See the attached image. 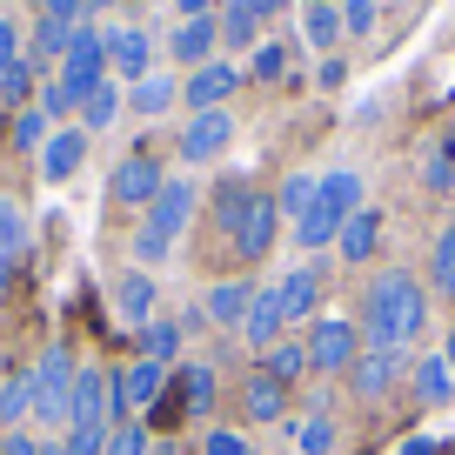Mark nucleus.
<instances>
[{"label": "nucleus", "instance_id": "1", "mask_svg": "<svg viewBox=\"0 0 455 455\" xmlns=\"http://www.w3.org/2000/svg\"><path fill=\"white\" fill-rule=\"evenodd\" d=\"M428 322V295L415 288V275L388 268L369 282V295H362V335L375 341V348H395V355H409L415 335H422Z\"/></svg>", "mask_w": 455, "mask_h": 455}, {"label": "nucleus", "instance_id": "2", "mask_svg": "<svg viewBox=\"0 0 455 455\" xmlns=\"http://www.w3.org/2000/svg\"><path fill=\"white\" fill-rule=\"evenodd\" d=\"M355 214H362V174H355V168H328L315 208L295 221V242L315 255V248H328V242L341 235V221H355Z\"/></svg>", "mask_w": 455, "mask_h": 455}, {"label": "nucleus", "instance_id": "3", "mask_svg": "<svg viewBox=\"0 0 455 455\" xmlns=\"http://www.w3.org/2000/svg\"><path fill=\"white\" fill-rule=\"evenodd\" d=\"M188 221H195V181H168V188L155 195V208H148L141 235H134V255H141V261H161L174 242H181Z\"/></svg>", "mask_w": 455, "mask_h": 455}, {"label": "nucleus", "instance_id": "4", "mask_svg": "<svg viewBox=\"0 0 455 455\" xmlns=\"http://www.w3.org/2000/svg\"><path fill=\"white\" fill-rule=\"evenodd\" d=\"M100 68H108V34H94L81 20L74 28V41H68V60H60V87H68L74 100H87L100 87Z\"/></svg>", "mask_w": 455, "mask_h": 455}, {"label": "nucleus", "instance_id": "5", "mask_svg": "<svg viewBox=\"0 0 455 455\" xmlns=\"http://www.w3.org/2000/svg\"><path fill=\"white\" fill-rule=\"evenodd\" d=\"M74 362H68V348H47L41 355V369H34V415L41 422H68V402H74Z\"/></svg>", "mask_w": 455, "mask_h": 455}, {"label": "nucleus", "instance_id": "6", "mask_svg": "<svg viewBox=\"0 0 455 455\" xmlns=\"http://www.w3.org/2000/svg\"><path fill=\"white\" fill-rule=\"evenodd\" d=\"M308 369H348L355 362V322H341V315H322L308 322Z\"/></svg>", "mask_w": 455, "mask_h": 455}, {"label": "nucleus", "instance_id": "7", "mask_svg": "<svg viewBox=\"0 0 455 455\" xmlns=\"http://www.w3.org/2000/svg\"><path fill=\"white\" fill-rule=\"evenodd\" d=\"M208 402H214V369H208V362H195V369L174 375V395L155 409V422H161V428H174L181 415H201Z\"/></svg>", "mask_w": 455, "mask_h": 455}, {"label": "nucleus", "instance_id": "8", "mask_svg": "<svg viewBox=\"0 0 455 455\" xmlns=\"http://www.w3.org/2000/svg\"><path fill=\"white\" fill-rule=\"evenodd\" d=\"M275 221H282L275 195H261V188H255V201L235 214V228H228V235H235V248H242V255H268V248H275Z\"/></svg>", "mask_w": 455, "mask_h": 455}, {"label": "nucleus", "instance_id": "9", "mask_svg": "<svg viewBox=\"0 0 455 455\" xmlns=\"http://www.w3.org/2000/svg\"><path fill=\"white\" fill-rule=\"evenodd\" d=\"M161 395H168V369H161V362H134V369L114 382V409H128V415L161 409Z\"/></svg>", "mask_w": 455, "mask_h": 455}, {"label": "nucleus", "instance_id": "10", "mask_svg": "<svg viewBox=\"0 0 455 455\" xmlns=\"http://www.w3.org/2000/svg\"><path fill=\"white\" fill-rule=\"evenodd\" d=\"M228 141H235V114L208 108V114H195V121L181 128V161H195V168H201V161H214Z\"/></svg>", "mask_w": 455, "mask_h": 455}, {"label": "nucleus", "instance_id": "11", "mask_svg": "<svg viewBox=\"0 0 455 455\" xmlns=\"http://www.w3.org/2000/svg\"><path fill=\"white\" fill-rule=\"evenodd\" d=\"M161 168L148 155H128L121 168H114V201H128V208H155V195H161Z\"/></svg>", "mask_w": 455, "mask_h": 455}, {"label": "nucleus", "instance_id": "12", "mask_svg": "<svg viewBox=\"0 0 455 455\" xmlns=\"http://www.w3.org/2000/svg\"><path fill=\"white\" fill-rule=\"evenodd\" d=\"M235 87H242V74H235V68H221V60H208V68H195V74H188V87H181V94H188V108H195V114H208V108H221V100L235 94Z\"/></svg>", "mask_w": 455, "mask_h": 455}, {"label": "nucleus", "instance_id": "13", "mask_svg": "<svg viewBox=\"0 0 455 455\" xmlns=\"http://www.w3.org/2000/svg\"><path fill=\"white\" fill-rule=\"evenodd\" d=\"M148 60H155V41L141 28H114L108 34V68L128 74V81H148Z\"/></svg>", "mask_w": 455, "mask_h": 455}, {"label": "nucleus", "instance_id": "14", "mask_svg": "<svg viewBox=\"0 0 455 455\" xmlns=\"http://www.w3.org/2000/svg\"><path fill=\"white\" fill-rule=\"evenodd\" d=\"M81 161H87V134H81V128L47 134V148H41V174H47V181H68Z\"/></svg>", "mask_w": 455, "mask_h": 455}, {"label": "nucleus", "instance_id": "15", "mask_svg": "<svg viewBox=\"0 0 455 455\" xmlns=\"http://www.w3.org/2000/svg\"><path fill=\"white\" fill-rule=\"evenodd\" d=\"M282 328H288V322H282V301H275V282H268V288H255V308H248L242 335L255 341V348H268V341L282 335Z\"/></svg>", "mask_w": 455, "mask_h": 455}, {"label": "nucleus", "instance_id": "16", "mask_svg": "<svg viewBox=\"0 0 455 455\" xmlns=\"http://www.w3.org/2000/svg\"><path fill=\"white\" fill-rule=\"evenodd\" d=\"M275 301H282V322L301 328V322H308V308H315V275H308V268L282 275V282H275Z\"/></svg>", "mask_w": 455, "mask_h": 455}, {"label": "nucleus", "instance_id": "17", "mask_svg": "<svg viewBox=\"0 0 455 455\" xmlns=\"http://www.w3.org/2000/svg\"><path fill=\"white\" fill-rule=\"evenodd\" d=\"M248 308H255V288H248V282H221L208 295V322H221V328H242Z\"/></svg>", "mask_w": 455, "mask_h": 455}, {"label": "nucleus", "instance_id": "18", "mask_svg": "<svg viewBox=\"0 0 455 455\" xmlns=\"http://www.w3.org/2000/svg\"><path fill=\"white\" fill-rule=\"evenodd\" d=\"M168 54L188 60V68H208V54H214V20H181V28H174V41H168Z\"/></svg>", "mask_w": 455, "mask_h": 455}, {"label": "nucleus", "instance_id": "19", "mask_svg": "<svg viewBox=\"0 0 455 455\" xmlns=\"http://www.w3.org/2000/svg\"><path fill=\"white\" fill-rule=\"evenodd\" d=\"M449 395H455V369H449V355H428V362H415V402L442 409Z\"/></svg>", "mask_w": 455, "mask_h": 455}, {"label": "nucleus", "instance_id": "20", "mask_svg": "<svg viewBox=\"0 0 455 455\" xmlns=\"http://www.w3.org/2000/svg\"><path fill=\"white\" fill-rule=\"evenodd\" d=\"M395 375H402V355H395V348H369V355L355 362V388H362V395L395 388Z\"/></svg>", "mask_w": 455, "mask_h": 455}, {"label": "nucleus", "instance_id": "21", "mask_svg": "<svg viewBox=\"0 0 455 455\" xmlns=\"http://www.w3.org/2000/svg\"><path fill=\"white\" fill-rule=\"evenodd\" d=\"M375 242H382V214H369V208H362L355 221H341V235H335L341 261H362V255H375Z\"/></svg>", "mask_w": 455, "mask_h": 455}, {"label": "nucleus", "instance_id": "22", "mask_svg": "<svg viewBox=\"0 0 455 455\" xmlns=\"http://www.w3.org/2000/svg\"><path fill=\"white\" fill-rule=\"evenodd\" d=\"M114 308H121V322H141L148 328V308H155V275H121V288H114Z\"/></svg>", "mask_w": 455, "mask_h": 455}, {"label": "nucleus", "instance_id": "23", "mask_svg": "<svg viewBox=\"0 0 455 455\" xmlns=\"http://www.w3.org/2000/svg\"><path fill=\"white\" fill-rule=\"evenodd\" d=\"M28 242H34V221H28V208L0 195V255H7V261H14V255H28Z\"/></svg>", "mask_w": 455, "mask_h": 455}, {"label": "nucleus", "instance_id": "24", "mask_svg": "<svg viewBox=\"0 0 455 455\" xmlns=\"http://www.w3.org/2000/svg\"><path fill=\"white\" fill-rule=\"evenodd\" d=\"M114 121H121V87L100 81L94 94L81 100V134H100V128H114Z\"/></svg>", "mask_w": 455, "mask_h": 455}, {"label": "nucleus", "instance_id": "25", "mask_svg": "<svg viewBox=\"0 0 455 455\" xmlns=\"http://www.w3.org/2000/svg\"><path fill=\"white\" fill-rule=\"evenodd\" d=\"M422 181L435 188V195H449V188H455V121L442 128V141L428 148V161H422Z\"/></svg>", "mask_w": 455, "mask_h": 455}, {"label": "nucleus", "instance_id": "26", "mask_svg": "<svg viewBox=\"0 0 455 455\" xmlns=\"http://www.w3.org/2000/svg\"><path fill=\"white\" fill-rule=\"evenodd\" d=\"M242 402H248V415H255V422H275V415L288 409V382H275V375H255Z\"/></svg>", "mask_w": 455, "mask_h": 455}, {"label": "nucleus", "instance_id": "27", "mask_svg": "<svg viewBox=\"0 0 455 455\" xmlns=\"http://www.w3.org/2000/svg\"><path fill=\"white\" fill-rule=\"evenodd\" d=\"M315 195H322V181H315V174L301 168V174H288V181H282V195H275V208H282L288 221H301V214L315 208Z\"/></svg>", "mask_w": 455, "mask_h": 455}, {"label": "nucleus", "instance_id": "28", "mask_svg": "<svg viewBox=\"0 0 455 455\" xmlns=\"http://www.w3.org/2000/svg\"><path fill=\"white\" fill-rule=\"evenodd\" d=\"M128 100H134V114H168L174 100H181V87H174L168 74H148V81H134Z\"/></svg>", "mask_w": 455, "mask_h": 455}, {"label": "nucleus", "instance_id": "29", "mask_svg": "<svg viewBox=\"0 0 455 455\" xmlns=\"http://www.w3.org/2000/svg\"><path fill=\"white\" fill-rule=\"evenodd\" d=\"M174 348H181V322H148L141 328V362H161V369H168Z\"/></svg>", "mask_w": 455, "mask_h": 455}, {"label": "nucleus", "instance_id": "30", "mask_svg": "<svg viewBox=\"0 0 455 455\" xmlns=\"http://www.w3.org/2000/svg\"><path fill=\"white\" fill-rule=\"evenodd\" d=\"M295 455H335V422H328V415L295 422Z\"/></svg>", "mask_w": 455, "mask_h": 455}, {"label": "nucleus", "instance_id": "31", "mask_svg": "<svg viewBox=\"0 0 455 455\" xmlns=\"http://www.w3.org/2000/svg\"><path fill=\"white\" fill-rule=\"evenodd\" d=\"M335 34H341V14H335V7H308V14H301V41H308V47H328Z\"/></svg>", "mask_w": 455, "mask_h": 455}, {"label": "nucleus", "instance_id": "32", "mask_svg": "<svg viewBox=\"0 0 455 455\" xmlns=\"http://www.w3.org/2000/svg\"><path fill=\"white\" fill-rule=\"evenodd\" d=\"M375 20H382V0H341V34H375Z\"/></svg>", "mask_w": 455, "mask_h": 455}, {"label": "nucleus", "instance_id": "33", "mask_svg": "<svg viewBox=\"0 0 455 455\" xmlns=\"http://www.w3.org/2000/svg\"><path fill=\"white\" fill-rule=\"evenodd\" d=\"M428 268H435V288L455 301V228H449V235L435 242V261H428Z\"/></svg>", "mask_w": 455, "mask_h": 455}, {"label": "nucleus", "instance_id": "34", "mask_svg": "<svg viewBox=\"0 0 455 455\" xmlns=\"http://www.w3.org/2000/svg\"><path fill=\"white\" fill-rule=\"evenodd\" d=\"M28 409H34V375H14V382L0 388V415L14 422V415H28Z\"/></svg>", "mask_w": 455, "mask_h": 455}, {"label": "nucleus", "instance_id": "35", "mask_svg": "<svg viewBox=\"0 0 455 455\" xmlns=\"http://www.w3.org/2000/svg\"><path fill=\"white\" fill-rule=\"evenodd\" d=\"M308 369V348H295V341H282V348H268V375L275 382H288V375Z\"/></svg>", "mask_w": 455, "mask_h": 455}, {"label": "nucleus", "instance_id": "36", "mask_svg": "<svg viewBox=\"0 0 455 455\" xmlns=\"http://www.w3.org/2000/svg\"><path fill=\"white\" fill-rule=\"evenodd\" d=\"M14 148H47V114H41V108H20V121H14Z\"/></svg>", "mask_w": 455, "mask_h": 455}, {"label": "nucleus", "instance_id": "37", "mask_svg": "<svg viewBox=\"0 0 455 455\" xmlns=\"http://www.w3.org/2000/svg\"><path fill=\"white\" fill-rule=\"evenodd\" d=\"M100 455H148V428H141V422H121Z\"/></svg>", "mask_w": 455, "mask_h": 455}, {"label": "nucleus", "instance_id": "38", "mask_svg": "<svg viewBox=\"0 0 455 455\" xmlns=\"http://www.w3.org/2000/svg\"><path fill=\"white\" fill-rule=\"evenodd\" d=\"M68 41H74V28H60V20H41V34H34V47H41V60L68 54Z\"/></svg>", "mask_w": 455, "mask_h": 455}, {"label": "nucleus", "instance_id": "39", "mask_svg": "<svg viewBox=\"0 0 455 455\" xmlns=\"http://www.w3.org/2000/svg\"><path fill=\"white\" fill-rule=\"evenodd\" d=\"M87 0H41V20H60V28H81Z\"/></svg>", "mask_w": 455, "mask_h": 455}, {"label": "nucleus", "instance_id": "40", "mask_svg": "<svg viewBox=\"0 0 455 455\" xmlns=\"http://www.w3.org/2000/svg\"><path fill=\"white\" fill-rule=\"evenodd\" d=\"M255 28H261V20H255V14H242V7H228V20H221V34H228L235 47H248V41H255Z\"/></svg>", "mask_w": 455, "mask_h": 455}, {"label": "nucleus", "instance_id": "41", "mask_svg": "<svg viewBox=\"0 0 455 455\" xmlns=\"http://www.w3.org/2000/svg\"><path fill=\"white\" fill-rule=\"evenodd\" d=\"M34 108H41V114H47V121H54V114H74V108H81V100H74V94H68V87H60V81H54V87H41V100H34Z\"/></svg>", "mask_w": 455, "mask_h": 455}, {"label": "nucleus", "instance_id": "42", "mask_svg": "<svg viewBox=\"0 0 455 455\" xmlns=\"http://www.w3.org/2000/svg\"><path fill=\"white\" fill-rule=\"evenodd\" d=\"M28 81H34V68H28V60L0 68V94H7V100H20V94H28Z\"/></svg>", "mask_w": 455, "mask_h": 455}, {"label": "nucleus", "instance_id": "43", "mask_svg": "<svg viewBox=\"0 0 455 455\" xmlns=\"http://www.w3.org/2000/svg\"><path fill=\"white\" fill-rule=\"evenodd\" d=\"M282 68H288V47H275V41H268V47H255V74H261V81H275Z\"/></svg>", "mask_w": 455, "mask_h": 455}, {"label": "nucleus", "instance_id": "44", "mask_svg": "<svg viewBox=\"0 0 455 455\" xmlns=\"http://www.w3.org/2000/svg\"><path fill=\"white\" fill-rule=\"evenodd\" d=\"M14 60H20V28L0 14V68H14Z\"/></svg>", "mask_w": 455, "mask_h": 455}, {"label": "nucleus", "instance_id": "45", "mask_svg": "<svg viewBox=\"0 0 455 455\" xmlns=\"http://www.w3.org/2000/svg\"><path fill=\"white\" fill-rule=\"evenodd\" d=\"M208 455H248V442L235 435V428H214V435H208Z\"/></svg>", "mask_w": 455, "mask_h": 455}, {"label": "nucleus", "instance_id": "46", "mask_svg": "<svg viewBox=\"0 0 455 455\" xmlns=\"http://www.w3.org/2000/svg\"><path fill=\"white\" fill-rule=\"evenodd\" d=\"M228 7H242V14H255V20H268V14H282L288 0H228Z\"/></svg>", "mask_w": 455, "mask_h": 455}, {"label": "nucleus", "instance_id": "47", "mask_svg": "<svg viewBox=\"0 0 455 455\" xmlns=\"http://www.w3.org/2000/svg\"><path fill=\"white\" fill-rule=\"evenodd\" d=\"M0 455H41V442H34V435H7V442H0Z\"/></svg>", "mask_w": 455, "mask_h": 455}, {"label": "nucleus", "instance_id": "48", "mask_svg": "<svg viewBox=\"0 0 455 455\" xmlns=\"http://www.w3.org/2000/svg\"><path fill=\"white\" fill-rule=\"evenodd\" d=\"M402 455H442V442H428V435H409V442H402Z\"/></svg>", "mask_w": 455, "mask_h": 455}, {"label": "nucleus", "instance_id": "49", "mask_svg": "<svg viewBox=\"0 0 455 455\" xmlns=\"http://www.w3.org/2000/svg\"><path fill=\"white\" fill-rule=\"evenodd\" d=\"M174 7H181V20H208L214 0H174Z\"/></svg>", "mask_w": 455, "mask_h": 455}, {"label": "nucleus", "instance_id": "50", "mask_svg": "<svg viewBox=\"0 0 455 455\" xmlns=\"http://www.w3.org/2000/svg\"><path fill=\"white\" fill-rule=\"evenodd\" d=\"M7 282H14V261H7V255H0V295H7Z\"/></svg>", "mask_w": 455, "mask_h": 455}, {"label": "nucleus", "instance_id": "51", "mask_svg": "<svg viewBox=\"0 0 455 455\" xmlns=\"http://www.w3.org/2000/svg\"><path fill=\"white\" fill-rule=\"evenodd\" d=\"M449 369H455V328H449Z\"/></svg>", "mask_w": 455, "mask_h": 455}, {"label": "nucleus", "instance_id": "52", "mask_svg": "<svg viewBox=\"0 0 455 455\" xmlns=\"http://www.w3.org/2000/svg\"><path fill=\"white\" fill-rule=\"evenodd\" d=\"M41 455H68V449H54V442H47V449H41Z\"/></svg>", "mask_w": 455, "mask_h": 455}, {"label": "nucleus", "instance_id": "53", "mask_svg": "<svg viewBox=\"0 0 455 455\" xmlns=\"http://www.w3.org/2000/svg\"><path fill=\"white\" fill-rule=\"evenodd\" d=\"M87 7H114V0H87Z\"/></svg>", "mask_w": 455, "mask_h": 455}, {"label": "nucleus", "instance_id": "54", "mask_svg": "<svg viewBox=\"0 0 455 455\" xmlns=\"http://www.w3.org/2000/svg\"><path fill=\"white\" fill-rule=\"evenodd\" d=\"M442 455H455V442H442Z\"/></svg>", "mask_w": 455, "mask_h": 455}]
</instances>
